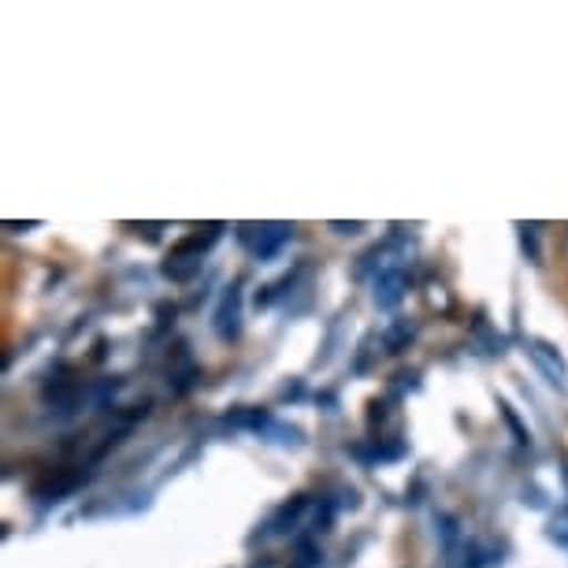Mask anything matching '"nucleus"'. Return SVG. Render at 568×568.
Returning a JSON list of instances; mask_svg holds the SVG:
<instances>
[{
    "label": "nucleus",
    "instance_id": "nucleus-11",
    "mask_svg": "<svg viewBox=\"0 0 568 568\" xmlns=\"http://www.w3.org/2000/svg\"><path fill=\"white\" fill-rule=\"evenodd\" d=\"M546 535H550V542L568 550V513H557V517L550 520V528H546Z\"/></svg>",
    "mask_w": 568,
    "mask_h": 568
},
{
    "label": "nucleus",
    "instance_id": "nucleus-1",
    "mask_svg": "<svg viewBox=\"0 0 568 568\" xmlns=\"http://www.w3.org/2000/svg\"><path fill=\"white\" fill-rule=\"evenodd\" d=\"M239 239L250 245V253L256 261L267 264L294 242V223H256V227H239Z\"/></svg>",
    "mask_w": 568,
    "mask_h": 568
},
{
    "label": "nucleus",
    "instance_id": "nucleus-5",
    "mask_svg": "<svg viewBox=\"0 0 568 568\" xmlns=\"http://www.w3.org/2000/svg\"><path fill=\"white\" fill-rule=\"evenodd\" d=\"M201 264H205L201 261V253H190V250H182V245H175L164 261V275L175 278V283H186V278H194L201 272Z\"/></svg>",
    "mask_w": 568,
    "mask_h": 568
},
{
    "label": "nucleus",
    "instance_id": "nucleus-3",
    "mask_svg": "<svg viewBox=\"0 0 568 568\" xmlns=\"http://www.w3.org/2000/svg\"><path fill=\"white\" fill-rule=\"evenodd\" d=\"M242 302H245V294H242V278H239V283H231L227 291H223L216 313H212V327H216V335L223 342H239L242 335Z\"/></svg>",
    "mask_w": 568,
    "mask_h": 568
},
{
    "label": "nucleus",
    "instance_id": "nucleus-12",
    "mask_svg": "<svg viewBox=\"0 0 568 568\" xmlns=\"http://www.w3.org/2000/svg\"><path fill=\"white\" fill-rule=\"evenodd\" d=\"M435 524H443V528H435V531L443 535V546H446V554H454V542L460 539V531H457V520H454V517H435Z\"/></svg>",
    "mask_w": 568,
    "mask_h": 568
},
{
    "label": "nucleus",
    "instance_id": "nucleus-10",
    "mask_svg": "<svg viewBox=\"0 0 568 568\" xmlns=\"http://www.w3.org/2000/svg\"><path fill=\"white\" fill-rule=\"evenodd\" d=\"M520 250L528 256L531 264H542V250H539V231L528 227V223H520Z\"/></svg>",
    "mask_w": 568,
    "mask_h": 568
},
{
    "label": "nucleus",
    "instance_id": "nucleus-14",
    "mask_svg": "<svg viewBox=\"0 0 568 568\" xmlns=\"http://www.w3.org/2000/svg\"><path fill=\"white\" fill-rule=\"evenodd\" d=\"M4 227H8V231H34L38 223H4Z\"/></svg>",
    "mask_w": 568,
    "mask_h": 568
},
{
    "label": "nucleus",
    "instance_id": "nucleus-16",
    "mask_svg": "<svg viewBox=\"0 0 568 568\" xmlns=\"http://www.w3.org/2000/svg\"><path fill=\"white\" fill-rule=\"evenodd\" d=\"M253 568H272V561H264V565H253Z\"/></svg>",
    "mask_w": 568,
    "mask_h": 568
},
{
    "label": "nucleus",
    "instance_id": "nucleus-9",
    "mask_svg": "<svg viewBox=\"0 0 568 568\" xmlns=\"http://www.w3.org/2000/svg\"><path fill=\"white\" fill-rule=\"evenodd\" d=\"M498 413H501V420L509 424L513 438H517L520 446H531V432H528V427H524V424L517 420V413H513V405H509V402H498Z\"/></svg>",
    "mask_w": 568,
    "mask_h": 568
},
{
    "label": "nucleus",
    "instance_id": "nucleus-6",
    "mask_svg": "<svg viewBox=\"0 0 568 568\" xmlns=\"http://www.w3.org/2000/svg\"><path fill=\"white\" fill-rule=\"evenodd\" d=\"M498 561H501V554L490 542L468 539L465 542V561H460V568H490V565H498Z\"/></svg>",
    "mask_w": 568,
    "mask_h": 568
},
{
    "label": "nucleus",
    "instance_id": "nucleus-2",
    "mask_svg": "<svg viewBox=\"0 0 568 568\" xmlns=\"http://www.w3.org/2000/svg\"><path fill=\"white\" fill-rule=\"evenodd\" d=\"M528 357H531V364L535 368L542 372V379L550 383L554 390H568V361H565V353L557 349V346H550V342H542V338H528Z\"/></svg>",
    "mask_w": 568,
    "mask_h": 568
},
{
    "label": "nucleus",
    "instance_id": "nucleus-15",
    "mask_svg": "<svg viewBox=\"0 0 568 568\" xmlns=\"http://www.w3.org/2000/svg\"><path fill=\"white\" fill-rule=\"evenodd\" d=\"M561 484H565V495H568V457L561 460Z\"/></svg>",
    "mask_w": 568,
    "mask_h": 568
},
{
    "label": "nucleus",
    "instance_id": "nucleus-7",
    "mask_svg": "<svg viewBox=\"0 0 568 568\" xmlns=\"http://www.w3.org/2000/svg\"><path fill=\"white\" fill-rule=\"evenodd\" d=\"M413 335H416L413 320H394V324L383 331V346H387V353H402L405 342H409Z\"/></svg>",
    "mask_w": 568,
    "mask_h": 568
},
{
    "label": "nucleus",
    "instance_id": "nucleus-4",
    "mask_svg": "<svg viewBox=\"0 0 568 568\" xmlns=\"http://www.w3.org/2000/svg\"><path fill=\"white\" fill-rule=\"evenodd\" d=\"M308 509V495H297L294 501H283L272 517L264 520V531L261 535H286V531H294V524L302 520V513Z\"/></svg>",
    "mask_w": 568,
    "mask_h": 568
},
{
    "label": "nucleus",
    "instance_id": "nucleus-8",
    "mask_svg": "<svg viewBox=\"0 0 568 568\" xmlns=\"http://www.w3.org/2000/svg\"><path fill=\"white\" fill-rule=\"evenodd\" d=\"M320 565H324V550H320V542H313V539H297V542H294L291 568H320Z\"/></svg>",
    "mask_w": 568,
    "mask_h": 568
},
{
    "label": "nucleus",
    "instance_id": "nucleus-13",
    "mask_svg": "<svg viewBox=\"0 0 568 568\" xmlns=\"http://www.w3.org/2000/svg\"><path fill=\"white\" fill-rule=\"evenodd\" d=\"M331 231H335V234H361L364 231V223H331Z\"/></svg>",
    "mask_w": 568,
    "mask_h": 568
}]
</instances>
